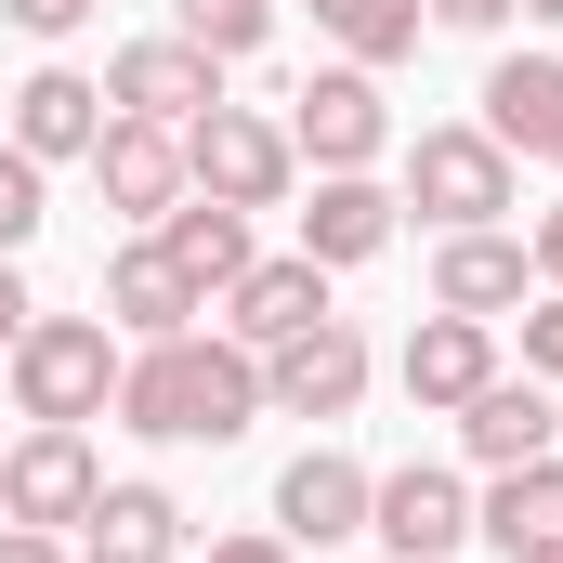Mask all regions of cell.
I'll return each mask as SVG.
<instances>
[{"mask_svg":"<svg viewBox=\"0 0 563 563\" xmlns=\"http://www.w3.org/2000/svg\"><path fill=\"white\" fill-rule=\"evenodd\" d=\"M119 432L144 445H236V432L263 420V354L250 341H223V328H170V341H132V367H119Z\"/></svg>","mask_w":563,"mask_h":563,"instance_id":"6da1fadb","label":"cell"},{"mask_svg":"<svg viewBox=\"0 0 563 563\" xmlns=\"http://www.w3.org/2000/svg\"><path fill=\"white\" fill-rule=\"evenodd\" d=\"M0 367H13V407H26V420H79L92 432L119 407V367H132V354H119L106 314H26V341H13Z\"/></svg>","mask_w":563,"mask_h":563,"instance_id":"7a4b0ae2","label":"cell"},{"mask_svg":"<svg viewBox=\"0 0 563 563\" xmlns=\"http://www.w3.org/2000/svg\"><path fill=\"white\" fill-rule=\"evenodd\" d=\"M184 184H197V197H223V210H288L301 144H288V119L210 106V119H184Z\"/></svg>","mask_w":563,"mask_h":563,"instance_id":"3957f363","label":"cell"},{"mask_svg":"<svg viewBox=\"0 0 563 563\" xmlns=\"http://www.w3.org/2000/svg\"><path fill=\"white\" fill-rule=\"evenodd\" d=\"M407 210H420V223H445V236L498 223V210H511V144L485 132V119L420 132V144H407Z\"/></svg>","mask_w":563,"mask_h":563,"instance_id":"277c9868","label":"cell"},{"mask_svg":"<svg viewBox=\"0 0 563 563\" xmlns=\"http://www.w3.org/2000/svg\"><path fill=\"white\" fill-rule=\"evenodd\" d=\"M92 498H106V459H92V432H79V420H40L26 445H0V525L66 538Z\"/></svg>","mask_w":563,"mask_h":563,"instance_id":"5b68a950","label":"cell"},{"mask_svg":"<svg viewBox=\"0 0 563 563\" xmlns=\"http://www.w3.org/2000/svg\"><path fill=\"white\" fill-rule=\"evenodd\" d=\"M288 144H301L314 170H367V157L394 144V106H380V66H314V79L288 92Z\"/></svg>","mask_w":563,"mask_h":563,"instance_id":"8992f818","label":"cell"},{"mask_svg":"<svg viewBox=\"0 0 563 563\" xmlns=\"http://www.w3.org/2000/svg\"><path fill=\"white\" fill-rule=\"evenodd\" d=\"M367 538H380L394 563H459V551H472V485L432 472V459L380 472V485H367Z\"/></svg>","mask_w":563,"mask_h":563,"instance_id":"52a82bcc","label":"cell"},{"mask_svg":"<svg viewBox=\"0 0 563 563\" xmlns=\"http://www.w3.org/2000/svg\"><path fill=\"white\" fill-rule=\"evenodd\" d=\"M106 106H119V119H157V132H184V119L223 106V53H197L184 26H170V40H132V53L106 66Z\"/></svg>","mask_w":563,"mask_h":563,"instance_id":"ba28073f","label":"cell"},{"mask_svg":"<svg viewBox=\"0 0 563 563\" xmlns=\"http://www.w3.org/2000/svg\"><path fill=\"white\" fill-rule=\"evenodd\" d=\"M354 394H367V341H354L341 314L263 354V407H276V420H354Z\"/></svg>","mask_w":563,"mask_h":563,"instance_id":"9c48e42d","label":"cell"},{"mask_svg":"<svg viewBox=\"0 0 563 563\" xmlns=\"http://www.w3.org/2000/svg\"><path fill=\"white\" fill-rule=\"evenodd\" d=\"M525 301H538V250H525L511 223H472V236L432 250V314H485V328H498V314H525Z\"/></svg>","mask_w":563,"mask_h":563,"instance_id":"30bf717a","label":"cell"},{"mask_svg":"<svg viewBox=\"0 0 563 563\" xmlns=\"http://www.w3.org/2000/svg\"><path fill=\"white\" fill-rule=\"evenodd\" d=\"M394 380H407V407H420V420H459V407L498 380V328H485V314H420V328H407V354H394Z\"/></svg>","mask_w":563,"mask_h":563,"instance_id":"8fae6325","label":"cell"},{"mask_svg":"<svg viewBox=\"0 0 563 563\" xmlns=\"http://www.w3.org/2000/svg\"><path fill=\"white\" fill-rule=\"evenodd\" d=\"M367 485L380 472H354L341 445H301L276 472V538L288 551H341V538H367Z\"/></svg>","mask_w":563,"mask_h":563,"instance_id":"7c38bea8","label":"cell"},{"mask_svg":"<svg viewBox=\"0 0 563 563\" xmlns=\"http://www.w3.org/2000/svg\"><path fill=\"white\" fill-rule=\"evenodd\" d=\"M563 445V407H551V380H525V367H498L472 407H459V459L472 472H525V459H551Z\"/></svg>","mask_w":563,"mask_h":563,"instance_id":"4fadbf2b","label":"cell"},{"mask_svg":"<svg viewBox=\"0 0 563 563\" xmlns=\"http://www.w3.org/2000/svg\"><path fill=\"white\" fill-rule=\"evenodd\" d=\"M394 223H407V197H394V184H367V170H314V210H301V263L354 276V263H380V250H394Z\"/></svg>","mask_w":563,"mask_h":563,"instance_id":"5bb4252c","label":"cell"},{"mask_svg":"<svg viewBox=\"0 0 563 563\" xmlns=\"http://www.w3.org/2000/svg\"><path fill=\"white\" fill-rule=\"evenodd\" d=\"M301 328H328V263H250V276L223 288V341H250V354H276V341H301Z\"/></svg>","mask_w":563,"mask_h":563,"instance_id":"9a60e30c","label":"cell"},{"mask_svg":"<svg viewBox=\"0 0 563 563\" xmlns=\"http://www.w3.org/2000/svg\"><path fill=\"white\" fill-rule=\"evenodd\" d=\"M92 184H106V210H132V223H157V210L184 197V132H157V119H119V106H106V144H92Z\"/></svg>","mask_w":563,"mask_h":563,"instance_id":"2e32d148","label":"cell"},{"mask_svg":"<svg viewBox=\"0 0 563 563\" xmlns=\"http://www.w3.org/2000/svg\"><path fill=\"white\" fill-rule=\"evenodd\" d=\"M144 236L184 263V288H197V301H223V288L250 276V210H223V197H197V184H184V197H170Z\"/></svg>","mask_w":563,"mask_h":563,"instance_id":"e0dca14e","label":"cell"},{"mask_svg":"<svg viewBox=\"0 0 563 563\" xmlns=\"http://www.w3.org/2000/svg\"><path fill=\"white\" fill-rule=\"evenodd\" d=\"M472 538H485V551H511V563L551 551V538H563V445H551V459H525V472H485Z\"/></svg>","mask_w":563,"mask_h":563,"instance_id":"ac0fdd59","label":"cell"},{"mask_svg":"<svg viewBox=\"0 0 563 563\" xmlns=\"http://www.w3.org/2000/svg\"><path fill=\"white\" fill-rule=\"evenodd\" d=\"M197 314H210V301L184 288V263H170L157 236H132V250L106 263V328H119V341H170V328H197Z\"/></svg>","mask_w":563,"mask_h":563,"instance_id":"d6986e66","label":"cell"},{"mask_svg":"<svg viewBox=\"0 0 563 563\" xmlns=\"http://www.w3.org/2000/svg\"><path fill=\"white\" fill-rule=\"evenodd\" d=\"M79 563H184V498L170 485H106L79 511Z\"/></svg>","mask_w":563,"mask_h":563,"instance_id":"ffe728a7","label":"cell"},{"mask_svg":"<svg viewBox=\"0 0 563 563\" xmlns=\"http://www.w3.org/2000/svg\"><path fill=\"white\" fill-rule=\"evenodd\" d=\"M485 132L511 144V157H551V170H563V53L485 66Z\"/></svg>","mask_w":563,"mask_h":563,"instance_id":"44dd1931","label":"cell"},{"mask_svg":"<svg viewBox=\"0 0 563 563\" xmlns=\"http://www.w3.org/2000/svg\"><path fill=\"white\" fill-rule=\"evenodd\" d=\"M13 144L53 170V157H92L106 144V79H79V66H40L26 92H13Z\"/></svg>","mask_w":563,"mask_h":563,"instance_id":"7402d4cb","label":"cell"},{"mask_svg":"<svg viewBox=\"0 0 563 563\" xmlns=\"http://www.w3.org/2000/svg\"><path fill=\"white\" fill-rule=\"evenodd\" d=\"M314 26L341 40V66H407L432 13H420V0H314Z\"/></svg>","mask_w":563,"mask_h":563,"instance_id":"603a6c76","label":"cell"},{"mask_svg":"<svg viewBox=\"0 0 563 563\" xmlns=\"http://www.w3.org/2000/svg\"><path fill=\"white\" fill-rule=\"evenodd\" d=\"M170 26H184L197 53H223V66H250V53L276 40V0H170Z\"/></svg>","mask_w":563,"mask_h":563,"instance_id":"cb8c5ba5","label":"cell"},{"mask_svg":"<svg viewBox=\"0 0 563 563\" xmlns=\"http://www.w3.org/2000/svg\"><path fill=\"white\" fill-rule=\"evenodd\" d=\"M40 223H53V197H40V157H26V144L0 132V250H26Z\"/></svg>","mask_w":563,"mask_h":563,"instance_id":"d4e9b609","label":"cell"},{"mask_svg":"<svg viewBox=\"0 0 563 563\" xmlns=\"http://www.w3.org/2000/svg\"><path fill=\"white\" fill-rule=\"evenodd\" d=\"M525 380H563V288L525 301Z\"/></svg>","mask_w":563,"mask_h":563,"instance_id":"484cf974","label":"cell"},{"mask_svg":"<svg viewBox=\"0 0 563 563\" xmlns=\"http://www.w3.org/2000/svg\"><path fill=\"white\" fill-rule=\"evenodd\" d=\"M0 13H13L26 40H66V26H92V0H0Z\"/></svg>","mask_w":563,"mask_h":563,"instance_id":"4316f807","label":"cell"},{"mask_svg":"<svg viewBox=\"0 0 563 563\" xmlns=\"http://www.w3.org/2000/svg\"><path fill=\"white\" fill-rule=\"evenodd\" d=\"M26 314H40V301H26V276H13V250H0V354L26 341Z\"/></svg>","mask_w":563,"mask_h":563,"instance_id":"83f0119b","label":"cell"},{"mask_svg":"<svg viewBox=\"0 0 563 563\" xmlns=\"http://www.w3.org/2000/svg\"><path fill=\"white\" fill-rule=\"evenodd\" d=\"M0 563H79L66 538H40V525H0Z\"/></svg>","mask_w":563,"mask_h":563,"instance_id":"f1b7e54d","label":"cell"},{"mask_svg":"<svg viewBox=\"0 0 563 563\" xmlns=\"http://www.w3.org/2000/svg\"><path fill=\"white\" fill-rule=\"evenodd\" d=\"M210 563H301V551H288L276 525H263V538H210Z\"/></svg>","mask_w":563,"mask_h":563,"instance_id":"f546056e","label":"cell"},{"mask_svg":"<svg viewBox=\"0 0 563 563\" xmlns=\"http://www.w3.org/2000/svg\"><path fill=\"white\" fill-rule=\"evenodd\" d=\"M432 26H472V40H485V26H498V13H511V0H420Z\"/></svg>","mask_w":563,"mask_h":563,"instance_id":"4dcf8cb0","label":"cell"},{"mask_svg":"<svg viewBox=\"0 0 563 563\" xmlns=\"http://www.w3.org/2000/svg\"><path fill=\"white\" fill-rule=\"evenodd\" d=\"M525 250H538V288H563V210L538 223V236H525Z\"/></svg>","mask_w":563,"mask_h":563,"instance_id":"1f68e13d","label":"cell"},{"mask_svg":"<svg viewBox=\"0 0 563 563\" xmlns=\"http://www.w3.org/2000/svg\"><path fill=\"white\" fill-rule=\"evenodd\" d=\"M511 13H538V26H563V0H511Z\"/></svg>","mask_w":563,"mask_h":563,"instance_id":"d6a6232c","label":"cell"},{"mask_svg":"<svg viewBox=\"0 0 563 563\" xmlns=\"http://www.w3.org/2000/svg\"><path fill=\"white\" fill-rule=\"evenodd\" d=\"M538 563H563V538H551V551H538Z\"/></svg>","mask_w":563,"mask_h":563,"instance_id":"836d02e7","label":"cell"},{"mask_svg":"<svg viewBox=\"0 0 563 563\" xmlns=\"http://www.w3.org/2000/svg\"><path fill=\"white\" fill-rule=\"evenodd\" d=\"M380 563H394V551H380Z\"/></svg>","mask_w":563,"mask_h":563,"instance_id":"e575fe53","label":"cell"}]
</instances>
